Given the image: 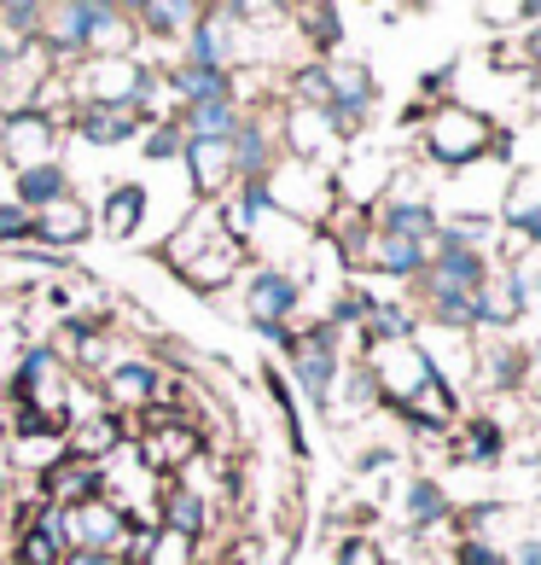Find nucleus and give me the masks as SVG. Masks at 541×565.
I'll use <instances>...</instances> for the list:
<instances>
[{
  "label": "nucleus",
  "instance_id": "7ed1b4c3",
  "mask_svg": "<svg viewBox=\"0 0 541 565\" xmlns=\"http://www.w3.org/2000/svg\"><path fill=\"white\" fill-rule=\"evenodd\" d=\"M129 449L158 484H175V478L204 455V426L175 414V408H152V414H140V420H129Z\"/></svg>",
  "mask_w": 541,
  "mask_h": 565
},
{
  "label": "nucleus",
  "instance_id": "a878e982",
  "mask_svg": "<svg viewBox=\"0 0 541 565\" xmlns=\"http://www.w3.org/2000/svg\"><path fill=\"white\" fill-rule=\"evenodd\" d=\"M385 403H379V385H372V373L361 367V362H344V373H338V385H332V396H326V420L332 426H361L367 414H379Z\"/></svg>",
  "mask_w": 541,
  "mask_h": 565
},
{
  "label": "nucleus",
  "instance_id": "423d86ee",
  "mask_svg": "<svg viewBox=\"0 0 541 565\" xmlns=\"http://www.w3.org/2000/svg\"><path fill=\"white\" fill-rule=\"evenodd\" d=\"M285 362H291V380H297L303 403H309V408H326V396H332V385H338V373H344L349 355H344V344H338V332H332L326 321H315V327H297V332H291Z\"/></svg>",
  "mask_w": 541,
  "mask_h": 565
},
{
  "label": "nucleus",
  "instance_id": "1a4fd4ad",
  "mask_svg": "<svg viewBox=\"0 0 541 565\" xmlns=\"http://www.w3.org/2000/svg\"><path fill=\"white\" fill-rule=\"evenodd\" d=\"M349 152V140L332 129V117L321 106H280V158H297V163H315V170H338V158Z\"/></svg>",
  "mask_w": 541,
  "mask_h": 565
},
{
  "label": "nucleus",
  "instance_id": "473e14b6",
  "mask_svg": "<svg viewBox=\"0 0 541 565\" xmlns=\"http://www.w3.org/2000/svg\"><path fill=\"white\" fill-rule=\"evenodd\" d=\"M41 0H7L0 7V35L12 41V47H30V41H41Z\"/></svg>",
  "mask_w": 541,
  "mask_h": 565
},
{
  "label": "nucleus",
  "instance_id": "393cba45",
  "mask_svg": "<svg viewBox=\"0 0 541 565\" xmlns=\"http://www.w3.org/2000/svg\"><path fill=\"white\" fill-rule=\"evenodd\" d=\"M94 239V204H82L76 193L47 204V211H35V245L41 250H76Z\"/></svg>",
  "mask_w": 541,
  "mask_h": 565
},
{
  "label": "nucleus",
  "instance_id": "c756f323",
  "mask_svg": "<svg viewBox=\"0 0 541 565\" xmlns=\"http://www.w3.org/2000/svg\"><path fill=\"white\" fill-rule=\"evenodd\" d=\"M58 199H71V170L65 163H41V170H24V175H12V204H24V211H47V204Z\"/></svg>",
  "mask_w": 541,
  "mask_h": 565
},
{
  "label": "nucleus",
  "instance_id": "0eeeda50",
  "mask_svg": "<svg viewBox=\"0 0 541 565\" xmlns=\"http://www.w3.org/2000/svg\"><path fill=\"white\" fill-rule=\"evenodd\" d=\"M402 163L385 152V146H372V140H349V152L338 158V170H332V199L344 204V211H379L385 193H390V181H397Z\"/></svg>",
  "mask_w": 541,
  "mask_h": 565
},
{
  "label": "nucleus",
  "instance_id": "79ce46f5",
  "mask_svg": "<svg viewBox=\"0 0 541 565\" xmlns=\"http://www.w3.org/2000/svg\"><path fill=\"white\" fill-rule=\"evenodd\" d=\"M524 396H535V403H541V339L530 344V385H524Z\"/></svg>",
  "mask_w": 541,
  "mask_h": 565
},
{
  "label": "nucleus",
  "instance_id": "58836bf2",
  "mask_svg": "<svg viewBox=\"0 0 541 565\" xmlns=\"http://www.w3.org/2000/svg\"><path fill=\"white\" fill-rule=\"evenodd\" d=\"M397 460H402L397 444H372V449L356 455V472H385V467H397Z\"/></svg>",
  "mask_w": 541,
  "mask_h": 565
},
{
  "label": "nucleus",
  "instance_id": "ddd939ff",
  "mask_svg": "<svg viewBox=\"0 0 541 565\" xmlns=\"http://www.w3.org/2000/svg\"><path fill=\"white\" fill-rule=\"evenodd\" d=\"M530 385V339L524 332H501V339H477V380L472 391L484 396H524Z\"/></svg>",
  "mask_w": 541,
  "mask_h": 565
},
{
  "label": "nucleus",
  "instance_id": "f704fd0d",
  "mask_svg": "<svg viewBox=\"0 0 541 565\" xmlns=\"http://www.w3.org/2000/svg\"><path fill=\"white\" fill-rule=\"evenodd\" d=\"M140 152H145V163H181V152H186L181 122H145V129H140Z\"/></svg>",
  "mask_w": 541,
  "mask_h": 565
},
{
  "label": "nucleus",
  "instance_id": "5701e85b",
  "mask_svg": "<svg viewBox=\"0 0 541 565\" xmlns=\"http://www.w3.org/2000/svg\"><path fill=\"white\" fill-rule=\"evenodd\" d=\"M448 455L461 460V467H501L507 460V426L495 420L489 408L461 414V426L448 431Z\"/></svg>",
  "mask_w": 541,
  "mask_h": 565
},
{
  "label": "nucleus",
  "instance_id": "39448f33",
  "mask_svg": "<svg viewBox=\"0 0 541 565\" xmlns=\"http://www.w3.org/2000/svg\"><path fill=\"white\" fill-rule=\"evenodd\" d=\"M99 396H106V414H117L122 426L129 420H140V414H152V408H163V396H170V373H163V362H152V355H122L117 367H106L99 373Z\"/></svg>",
  "mask_w": 541,
  "mask_h": 565
},
{
  "label": "nucleus",
  "instance_id": "6ab92c4d",
  "mask_svg": "<svg viewBox=\"0 0 541 565\" xmlns=\"http://www.w3.org/2000/svg\"><path fill=\"white\" fill-rule=\"evenodd\" d=\"M145 211H152V186L145 181H111L94 204V234H111V239H140Z\"/></svg>",
  "mask_w": 541,
  "mask_h": 565
},
{
  "label": "nucleus",
  "instance_id": "a211bd4d",
  "mask_svg": "<svg viewBox=\"0 0 541 565\" xmlns=\"http://www.w3.org/2000/svg\"><path fill=\"white\" fill-rule=\"evenodd\" d=\"M524 327V303L507 280V268H489L484 286L472 291V332L477 339H501V332H518Z\"/></svg>",
  "mask_w": 541,
  "mask_h": 565
},
{
  "label": "nucleus",
  "instance_id": "6e6552de",
  "mask_svg": "<svg viewBox=\"0 0 541 565\" xmlns=\"http://www.w3.org/2000/svg\"><path fill=\"white\" fill-rule=\"evenodd\" d=\"M111 18H117L111 0H58V7L41 12V47H47L53 65L65 71V65H76V58H88L94 35L106 30Z\"/></svg>",
  "mask_w": 541,
  "mask_h": 565
},
{
  "label": "nucleus",
  "instance_id": "c9c22d12",
  "mask_svg": "<svg viewBox=\"0 0 541 565\" xmlns=\"http://www.w3.org/2000/svg\"><path fill=\"white\" fill-rule=\"evenodd\" d=\"M332 565H390V548H385V542L372 536V531H344Z\"/></svg>",
  "mask_w": 541,
  "mask_h": 565
},
{
  "label": "nucleus",
  "instance_id": "b1692460",
  "mask_svg": "<svg viewBox=\"0 0 541 565\" xmlns=\"http://www.w3.org/2000/svg\"><path fill=\"white\" fill-rule=\"evenodd\" d=\"M158 531H175L186 542H204V536L216 531V501L198 495V490H186V484H163V495H158Z\"/></svg>",
  "mask_w": 541,
  "mask_h": 565
},
{
  "label": "nucleus",
  "instance_id": "bb28decb",
  "mask_svg": "<svg viewBox=\"0 0 541 565\" xmlns=\"http://www.w3.org/2000/svg\"><path fill=\"white\" fill-rule=\"evenodd\" d=\"M65 129L82 146H129V140H140L145 122L134 117V106H76V117Z\"/></svg>",
  "mask_w": 541,
  "mask_h": 565
},
{
  "label": "nucleus",
  "instance_id": "7c9ffc66",
  "mask_svg": "<svg viewBox=\"0 0 541 565\" xmlns=\"http://www.w3.org/2000/svg\"><path fill=\"white\" fill-rule=\"evenodd\" d=\"M239 99H204V106H186L175 122H181V135L186 140H227L239 129Z\"/></svg>",
  "mask_w": 541,
  "mask_h": 565
},
{
  "label": "nucleus",
  "instance_id": "e433bc0d",
  "mask_svg": "<svg viewBox=\"0 0 541 565\" xmlns=\"http://www.w3.org/2000/svg\"><path fill=\"white\" fill-rule=\"evenodd\" d=\"M0 245L7 250H24V245H35V216L24 211V204H0Z\"/></svg>",
  "mask_w": 541,
  "mask_h": 565
},
{
  "label": "nucleus",
  "instance_id": "9b49d317",
  "mask_svg": "<svg viewBox=\"0 0 541 565\" xmlns=\"http://www.w3.org/2000/svg\"><path fill=\"white\" fill-rule=\"evenodd\" d=\"M361 367L372 373V385H379V403H385V408L408 403V396H413V391H420V385L431 380V362H425L420 339H397V344H367V350H361Z\"/></svg>",
  "mask_w": 541,
  "mask_h": 565
},
{
  "label": "nucleus",
  "instance_id": "ea45409f",
  "mask_svg": "<svg viewBox=\"0 0 541 565\" xmlns=\"http://www.w3.org/2000/svg\"><path fill=\"white\" fill-rule=\"evenodd\" d=\"M507 559H512V565H541V531H524V536H518L512 548H507Z\"/></svg>",
  "mask_w": 541,
  "mask_h": 565
},
{
  "label": "nucleus",
  "instance_id": "f3484780",
  "mask_svg": "<svg viewBox=\"0 0 541 565\" xmlns=\"http://www.w3.org/2000/svg\"><path fill=\"white\" fill-rule=\"evenodd\" d=\"M390 414H397V420H402L413 437H448L454 426H461V414H466V408H461V396H454V391L431 373V380L413 391L408 403L390 408Z\"/></svg>",
  "mask_w": 541,
  "mask_h": 565
},
{
  "label": "nucleus",
  "instance_id": "20e7f679",
  "mask_svg": "<svg viewBox=\"0 0 541 565\" xmlns=\"http://www.w3.org/2000/svg\"><path fill=\"white\" fill-rule=\"evenodd\" d=\"M262 193H268V211L309 227V234H321L326 216H332V175L315 170V163H297V158H280L274 170L262 175Z\"/></svg>",
  "mask_w": 541,
  "mask_h": 565
},
{
  "label": "nucleus",
  "instance_id": "412c9836",
  "mask_svg": "<svg viewBox=\"0 0 541 565\" xmlns=\"http://www.w3.org/2000/svg\"><path fill=\"white\" fill-rule=\"evenodd\" d=\"M397 508H402L408 536H436V531H448V525H454V508H461V501L448 495L443 478L420 472V478H408V490H402Z\"/></svg>",
  "mask_w": 541,
  "mask_h": 565
},
{
  "label": "nucleus",
  "instance_id": "f03ea898",
  "mask_svg": "<svg viewBox=\"0 0 541 565\" xmlns=\"http://www.w3.org/2000/svg\"><path fill=\"white\" fill-rule=\"evenodd\" d=\"M413 135H420V158L436 175H461V170H477V163L495 158L501 122L484 117L477 106H466V99H443V106H425Z\"/></svg>",
  "mask_w": 541,
  "mask_h": 565
},
{
  "label": "nucleus",
  "instance_id": "f8f14e48",
  "mask_svg": "<svg viewBox=\"0 0 541 565\" xmlns=\"http://www.w3.org/2000/svg\"><path fill=\"white\" fill-rule=\"evenodd\" d=\"M58 146H65V129L47 122L41 111H7L0 117V158H7L12 175L41 170V163H58Z\"/></svg>",
  "mask_w": 541,
  "mask_h": 565
},
{
  "label": "nucleus",
  "instance_id": "4c0bfd02",
  "mask_svg": "<svg viewBox=\"0 0 541 565\" xmlns=\"http://www.w3.org/2000/svg\"><path fill=\"white\" fill-rule=\"evenodd\" d=\"M448 559H454V565H512L501 548H489V542H472V536H461V542H454V548H448Z\"/></svg>",
  "mask_w": 541,
  "mask_h": 565
},
{
  "label": "nucleus",
  "instance_id": "f257e3e1",
  "mask_svg": "<svg viewBox=\"0 0 541 565\" xmlns=\"http://www.w3.org/2000/svg\"><path fill=\"white\" fill-rule=\"evenodd\" d=\"M158 263L170 268L181 286H193L198 298H221V291H234L239 275L251 268V250H245V239L221 222V204H193V211L163 234Z\"/></svg>",
  "mask_w": 541,
  "mask_h": 565
},
{
  "label": "nucleus",
  "instance_id": "a18cd8bd",
  "mask_svg": "<svg viewBox=\"0 0 541 565\" xmlns=\"http://www.w3.org/2000/svg\"><path fill=\"white\" fill-rule=\"evenodd\" d=\"M0 565H12V554H7V548H0Z\"/></svg>",
  "mask_w": 541,
  "mask_h": 565
},
{
  "label": "nucleus",
  "instance_id": "4be33fe9",
  "mask_svg": "<svg viewBox=\"0 0 541 565\" xmlns=\"http://www.w3.org/2000/svg\"><path fill=\"white\" fill-rule=\"evenodd\" d=\"M99 490H106V478H99V467L94 460H76V455H65L58 467H47L35 478V495L30 501H47V508H82V501H99Z\"/></svg>",
  "mask_w": 541,
  "mask_h": 565
},
{
  "label": "nucleus",
  "instance_id": "c03bdc74",
  "mask_svg": "<svg viewBox=\"0 0 541 565\" xmlns=\"http://www.w3.org/2000/svg\"><path fill=\"white\" fill-rule=\"evenodd\" d=\"M530 239L541 245V211H535V222H530Z\"/></svg>",
  "mask_w": 541,
  "mask_h": 565
},
{
  "label": "nucleus",
  "instance_id": "2eb2a0df",
  "mask_svg": "<svg viewBox=\"0 0 541 565\" xmlns=\"http://www.w3.org/2000/svg\"><path fill=\"white\" fill-rule=\"evenodd\" d=\"M227 146H234L239 181H262L280 163V111H245L239 129L227 135Z\"/></svg>",
  "mask_w": 541,
  "mask_h": 565
},
{
  "label": "nucleus",
  "instance_id": "cd10ccee",
  "mask_svg": "<svg viewBox=\"0 0 541 565\" xmlns=\"http://www.w3.org/2000/svg\"><path fill=\"white\" fill-rule=\"evenodd\" d=\"M198 0H145V7H129V18H134V30H140V41H186V30L198 24Z\"/></svg>",
  "mask_w": 541,
  "mask_h": 565
},
{
  "label": "nucleus",
  "instance_id": "aec40b11",
  "mask_svg": "<svg viewBox=\"0 0 541 565\" xmlns=\"http://www.w3.org/2000/svg\"><path fill=\"white\" fill-rule=\"evenodd\" d=\"M181 65L234 71V18H227V0H221V7H204V12H198V24L186 30V41H181Z\"/></svg>",
  "mask_w": 541,
  "mask_h": 565
},
{
  "label": "nucleus",
  "instance_id": "9d476101",
  "mask_svg": "<svg viewBox=\"0 0 541 565\" xmlns=\"http://www.w3.org/2000/svg\"><path fill=\"white\" fill-rule=\"evenodd\" d=\"M140 82V58H76V65H65V88L76 106H134Z\"/></svg>",
  "mask_w": 541,
  "mask_h": 565
},
{
  "label": "nucleus",
  "instance_id": "72a5a7b5",
  "mask_svg": "<svg viewBox=\"0 0 541 565\" xmlns=\"http://www.w3.org/2000/svg\"><path fill=\"white\" fill-rule=\"evenodd\" d=\"M262 385H268V396H274V408H280V420H285L291 449L309 455V437H303V420H297V396H291V380H285L280 367H262Z\"/></svg>",
  "mask_w": 541,
  "mask_h": 565
},
{
  "label": "nucleus",
  "instance_id": "4468645a",
  "mask_svg": "<svg viewBox=\"0 0 541 565\" xmlns=\"http://www.w3.org/2000/svg\"><path fill=\"white\" fill-rule=\"evenodd\" d=\"M129 519H122L106 495L99 501H82V508L65 513V548L71 554H122V542H129Z\"/></svg>",
  "mask_w": 541,
  "mask_h": 565
},
{
  "label": "nucleus",
  "instance_id": "dca6fc26",
  "mask_svg": "<svg viewBox=\"0 0 541 565\" xmlns=\"http://www.w3.org/2000/svg\"><path fill=\"white\" fill-rule=\"evenodd\" d=\"M420 350H425L431 373H436V380H443L454 396H461V391H472V380H477V332L420 327Z\"/></svg>",
  "mask_w": 541,
  "mask_h": 565
},
{
  "label": "nucleus",
  "instance_id": "c85d7f7f",
  "mask_svg": "<svg viewBox=\"0 0 541 565\" xmlns=\"http://www.w3.org/2000/svg\"><path fill=\"white\" fill-rule=\"evenodd\" d=\"M541 211V170H512L507 186H501V204H495V227H524Z\"/></svg>",
  "mask_w": 541,
  "mask_h": 565
},
{
  "label": "nucleus",
  "instance_id": "a19ab883",
  "mask_svg": "<svg viewBox=\"0 0 541 565\" xmlns=\"http://www.w3.org/2000/svg\"><path fill=\"white\" fill-rule=\"evenodd\" d=\"M524 111L541 122V71H530V82H524Z\"/></svg>",
  "mask_w": 541,
  "mask_h": 565
},
{
  "label": "nucleus",
  "instance_id": "37998d69",
  "mask_svg": "<svg viewBox=\"0 0 541 565\" xmlns=\"http://www.w3.org/2000/svg\"><path fill=\"white\" fill-rule=\"evenodd\" d=\"M65 565H122V554H65Z\"/></svg>",
  "mask_w": 541,
  "mask_h": 565
},
{
  "label": "nucleus",
  "instance_id": "2f4dec72",
  "mask_svg": "<svg viewBox=\"0 0 541 565\" xmlns=\"http://www.w3.org/2000/svg\"><path fill=\"white\" fill-rule=\"evenodd\" d=\"M71 449H65V437L58 431H35V437H12V467H24V472H47V467H58Z\"/></svg>",
  "mask_w": 541,
  "mask_h": 565
}]
</instances>
